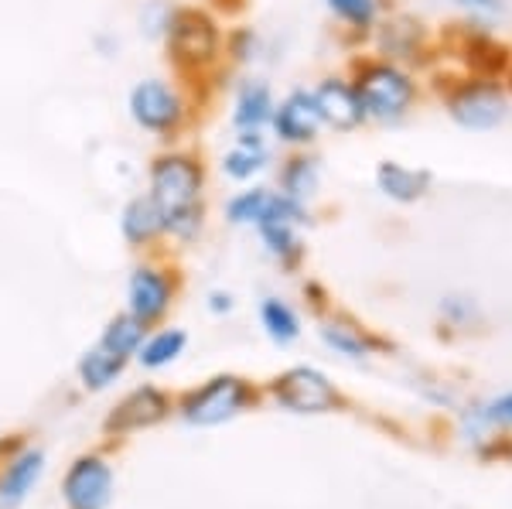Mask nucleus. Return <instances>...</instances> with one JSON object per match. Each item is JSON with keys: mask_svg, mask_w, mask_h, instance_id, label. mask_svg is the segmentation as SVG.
<instances>
[{"mask_svg": "<svg viewBox=\"0 0 512 509\" xmlns=\"http://www.w3.org/2000/svg\"><path fill=\"white\" fill-rule=\"evenodd\" d=\"M161 41L168 65L181 79H202L205 72H212L222 62V41H226V35H222L219 21L205 7L175 4Z\"/></svg>", "mask_w": 512, "mask_h": 509, "instance_id": "f257e3e1", "label": "nucleus"}, {"mask_svg": "<svg viewBox=\"0 0 512 509\" xmlns=\"http://www.w3.org/2000/svg\"><path fill=\"white\" fill-rule=\"evenodd\" d=\"M352 89H355V96H359L366 120H379V123L403 120L417 100L414 76L390 59L359 62V69H355V76H352Z\"/></svg>", "mask_w": 512, "mask_h": 509, "instance_id": "f03ea898", "label": "nucleus"}, {"mask_svg": "<svg viewBox=\"0 0 512 509\" xmlns=\"http://www.w3.org/2000/svg\"><path fill=\"white\" fill-rule=\"evenodd\" d=\"M205 182H209L205 161L185 147H168V151L154 154L151 168H147V195L161 205L164 216L202 205Z\"/></svg>", "mask_w": 512, "mask_h": 509, "instance_id": "7ed1b4c3", "label": "nucleus"}, {"mask_svg": "<svg viewBox=\"0 0 512 509\" xmlns=\"http://www.w3.org/2000/svg\"><path fill=\"white\" fill-rule=\"evenodd\" d=\"M127 110L130 120L158 141H175L192 120V106H188V96L181 93V86L161 76L140 79L127 96Z\"/></svg>", "mask_w": 512, "mask_h": 509, "instance_id": "20e7f679", "label": "nucleus"}, {"mask_svg": "<svg viewBox=\"0 0 512 509\" xmlns=\"http://www.w3.org/2000/svg\"><path fill=\"white\" fill-rule=\"evenodd\" d=\"M448 113L465 130H492L509 117V100L495 82H461L448 96Z\"/></svg>", "mask_w": 512, "mask_h": 509, "instance_id": "39448f33", "label": "nucleus"}, {"mask_svg": "<svg viewBox=\"0 0 512 509\" xmlns=\"http://www.w3.org/2000/svg\"><path fill=\"white\" fill-rule=\"evenodd\" d=\"M325 130L321 110L315 103L311 89H291L280 103H274V117H270V134L287 147H308Z\"/></svg>", "mask_w": 512, "mask_h": 509, "instance_id": "423d86ee", "label": "nucleus"}, {"mask_svg": "<svg viewBox=\"0 0 512 509\" xmlns=\"http://www.w3.org/2000/svg\"><path fill=\"white\" fill-rule=\"evenodd\" d=\"M274 397L294 414H325V410L338 407V393L318 369L297 366L287 369L284 376L274 383Z\"/></svg>", "mask_w": 512, "mask_h": 509, "instance_id": "0eeeda50", "label": "nucleus"}, {"mask_svg": "<svg viewBox=\"0 0 512 509\" xmlns=\"http://www.w3.org/2000/svg\"><path fill=\"white\" fill-rule=\"evenodd\" d=\"M171 298H175V277H171V270L154 267V264L134 267V274H130V281H127L130 315L140 318L144 325H151L168 315Z\"/></svg>", "mask_w": 512, "mask_h": 509, "instance_id": "6e6552de", "label": "nucleus"}, {"mask_svg": "<svg viewBox=\"0 0 512 509\" xmlns=\"http://www.w3.org/2000/svg\"><path fill=\"white\" fill-rule=\"evenodd\" d=\"M246 397H250V390L239 376H216L185 400V417L192 424H222L226 417L243 410Z\"/></svg>", "mask_w": 512, "mask_h": 509, "instance_id": "1a4fd4ad", "label": "nucleus"}, {"mask_svg": "<svg viewBox=\"0 0 512 509\" xmlns=\"http://www.w3.org/2000/svg\"><path fill=\"white\" fill-rule=\"evenodd\" d=\"M311 93H315V103L321 110L325 127L338 130V134H349V130H359L362 123H366V113H362V103H359V96H355L349 79L328 76V79H321Z\"/></svg>", "mask_w": 512, "mask_h": 509, "instance_id": "9d476101", "label": "nucleus"}, {"mask_svg": "<svg viewBox=\"0 0 512 509\" xmlns=\"http://www.w3.org/2000/svg\"><path fill=\"white\" fill-rule=\"evenodd\" d=\"M113 475L99 458H82L72 465L69 479H65V503L69 509H103L110 503Z\"/></svg>", "mask_w": 512, "mask_h": 509, "instance_id": "9b49d317", "label": "nucleus"}, {"mask_svg": "<svg viewBox=\"0 0 512 509\" xmlns=\"http://www.w3.org/2000/svg\"><path fill=\"white\" fill-rule=\"evenodd\" d=\"M270 164V144L263 137V130H236V141L222 154V175L229 182H253L267 171Z\"/></svg>", "mask_w": 512, "mask_h": 509, "instance_id": "f8f14e48", "label": "nucleus"}, {"mask_svg": "<svg viewBox=\"0 0 512 509\" xmlns=\"http://www.w3.org/2000/svg\"><path fill=\"white\" fill-rule=\"evenodd\" d=\"M120 236L134 246V250H147V246L164 240V212L147 192L134 195V199L120 209Z\"/></svg>", "mask_w": 512, "mask_h": 509, "instance_id": "ddd939ff", "label": "nucleus"}, {"mask_svg": "<svg viewBox=\"0 0 512 509\" xmlns=\"http://www.w3.org/2000/svg\"><path fill=\"white\" fill-rule=\"evenodd\" d=\"M434 185V175L424 168H410V164H400V161H383L376 168V188L393 202H417L431 192Z\"/></svg>", "mask_w": 512, "mask_h": 509, "instance_id": "4468645a", "label": "nucleus"}, {"mask_svg": "<svg viewBox=\"0 0 512 509\" xmlns=\"http://www.w3.org/2000/svg\"><path fill=\"white\" fill-rule=\"evenodd\" d=\"M274 89L263 79H246L233 96V127L236 130H267L274 117Z\"/></svg>", "mask_w": 512, "mask_h": 509, "instance_id": "2eb2a0df", "label": "nucleus"}, {"mask_svg": "<svg viewBox=\"0 0 512 509\" xmlns=\"http://www.w3.org/2000/svg\"><path fill=\"white\" fill-rule=\"evenodd\" d=\"M321 188V164L311 154H291L280 164L277 175V192H284L287 199L308 205V199H315V192Z\"/></svg>", "mask_w": 512, "mask_h": 509, "instance_id": "dca6fc26", "label": "nucleus"}, {"mask_svg": "<svg viewBox=\"0 0 512 509\" xmlns=\"http://www.w3.org/2000/svg\"><path fill=\"white\" fill-rule=\"evenodd\" d=\"M164 410H168V400L161 397L154 387H140L130 393L127 400L117 407V414L110 417V428L113 431H137V428H147V424L161 421Z\"/></svg>", "mask_w": 512, "mask_h": 509, "instance_id": "f3484780", "label": "nucleus"}, {"mask_svg": "<svg viewBox=\"0 0 512 509\" xmlns=\"http://www.w3.org/2000/svg\"><path fill=\"white\" fill-rule=\"evenodd\" d=\"M123 366H127V356H120V352H113L106 346H96V349H89L86 356H82L79 376H82V383H86L89 390H106L123 373Z\"/></svg>", "mask_w": 512, "mask_h": 509, "instance_id": "a211bd4d", "label": "nucleus"}, {"mask_svg": "<svg viewBox=\"0 0 512 509\" xmlns=\"http://www.w3.org/2000/svg\"><path fill=\"white\" fill-rule=\"evenodd\" d=\"M41 475V455L38 451H28L24 458L11 465V472L4 475V482H0V509H14L21 503L24 496H28V489L38 482Z\"/></svg>", "mask_w": 512, "mask_h": 509, "instance_id": "6ab92c4d", "label": "nucleus"}, {"mask_svg": "<svg viewBox=\"0 0 512 509\" xmlns=\"http://www.w3.org/2000/svg\"><path fill=\"white\" fill-rule=\"evenodd\" d=\"M185 332L181 328H161V332L154 335H144V342H140V349L134 356L140 359V366L147 369H161L168 363H175L181 356V349H185Z\"/></svg>", "mask_w": 512, "mask_h": 509, "instance_id": "aec40b11", "label": "nucleus"}, {"mask_svg": "<svg viewBox=\"0 0 512 509\" xmlns=\"http://www.w3.org/2000/svg\"><path fill=\"white\" fill-rule=\"evenodd\" d=\"M270 195H274V188H263V185H253V188H243V192L229 195L226 219L233 226H250V229H256V226L263 223V216H267Z\"/></svg>", "mask_w": 512, "mask_h": 509, "instance_id": "412c9836", "label": "nucleus"}, {"mask_svg": "<svg viewBox=\"0 0 512 509\" xmlns=\"http://www.w3.org/2000/svg\"><path fill=\"white\" fill-rule=\"evenodd\" d=\"M260 233L263 246H267V253L280 264H294L297 257L304 253V243H301V226L294 223H267L256 229Z\"/></svg>", "mask_w": 512, "mask_h": 509, "instance_id": "4be33fe9", "label": "nucleus"}, {"mask_svg": "<svg viewBox=\"0 0 512 509\" xmlns=\"http://www.w3.org/2000/svg\"><path fill=\"white\" fill-rule=\"evenodd\" d=\"M144 335H147V325L127 311V315H117L110 325H106V332H103V339H99V346H106V349H113V352H120V356L130 359L140 349Z\"/></svg>", "mask_w": 512, "mask_h": 509, "instance_id": "5701e85b", "label": "nucleus"}, {"mask_svg": "<svg viewBox=\"0 0 512 509\" xmlns=\"http://www.w3.org/2000/svg\"><path fill=\"white\" fill-rule=\"evenodd\" d=\"M260 322L267 328V335L277 342V346H291V342L301 335V322H297L294 308L284 305V301L277 298H267L260 308Z\"/></svg>", "mask_w": 512, "mask_h": 509, "instance_id": "b1692460", "label": "nucleus"}, {"mask_svg": "<svg viewBox=\"0 0 512 509\" xmlns=\"http://www.w3.org/2000/svg\"><path fill=\"white\" fill-rule=\"evenodd\" d=\"M383 52L386 59L396 62V59H414L417 55V41H420V24L407 21V18H396V21H386L383 24Z\"/></svg>", "mask_w": 512, "mask_h": 509, "instance_id": "393cba45", "label": "nucleus"}, {"mask_svg": "<svg viewBox=\"0 0 512 509\" xmlns=\"http://www.w3.org/2000/svg\"><path fill=\"white\" fill-rule=\"evenodd\" d=\"M325 4L338 21L349 24V28H355V31H373L376 21H379L376 0H325Z\"/></svg>", "mask_w": 512, "mask_h": 509, "instance_id": "a878e982", "label": "nucleus"}, {"mask_svg": "<svg viewBox=\"0 0 512 509\" xmlns=\"http://www.w3.org/2000/svg\"><path fill=\"white\" fill-rule=\"evenodd\" d=\"M202 229H205V202L164 216V236L175 243H195L202 236Z\"/></svg>", "mask_w": 512, "mask_h": 509, "instance_id": "bb28decb", "label": "nucleus"}, {"mask_svg": "<svg viewBox=\"0 0 512 509\" xmlns=\"http://www.w3.org/2000/svg\"><path fill=\"white\" fill-rule=\"evenodd\" d=\"M321 339H325L335 352L352 356V359H359V356H366V352H369L366 335H362L359 328L345 325V322H328L325 328H321Z\"/></svg>", "mask_w": 512, "mask_h": 509, "instance_id": "cd10ccee", "label": "nucleus"}, {"mask_svg": "<svg viewBox=\"0 0 512 509\" xmlns=\"http://www.w3.org/2000/svg\"><path fill=\"white\" fill-rule=\"evenodd\" d=\"M171 11H175V4H168V0H144V7H140V31L151 38H161L171 21Z\"/></svg>", "mask_w": 512, "mask_h": 509, "instance_id": "c85d7f7f", "label": "nucleus"}, {"mask_svg": "<svg viewBox=\"0 0 512 509\" xmlns=\"http://www.w3.org/2000/svg\"><path fill=\"white\" fill-rule=\"evenodd\" d=\"M222 52H226L229 62H236V65L250 62V59H256V35H253L250 28L229 31L226 41H222Z\"/></svg>", "mask_w": 512, "mask_h": 509, "instance_id": "c756f323", "label": "nucleus"}, {"mask_svg": "<svg viewBox=\"0 0 512 509\" xmlns=\"http://www.w3.org/2000/svg\"><path fill=\"white\" fill-rule=\"evenodd\" d=\"M489 417H492V421L512 424V393H506V397L495 400V404L489 407Z\"/></svg>", "mask_w": 512, "mask_h": 509, "instance_id": "7c9ffc66", "label": "nucleus"}, {"mask_svg": "<svg viewBox=\"0 0 512 509\" xmlns=\"http://www.w3.org/2000/svg\"><path fill=\"white\" fill-rule=\"evenodd\" d=\"M209 308L216 311V315H222V311L233 308V298H229V294H222V291H216V294H209Z\"/></svg>", "mask_w": 512, "mask_h": 509, "instance_id": "2f4dec72", "label": "nucleus"}, {"mask_svg": "<svg viewBox=\"0 0 512 509\" xmlns=\"http://www.w3.org/2000/svg\"><path fill=\"white\" fill-rule=\"evenodd\" d=\"M465 7H475V11H499V0H461Z\"/></svg>", "mask_w": 512, "mask_h": 509, "instance_id": "473e14b6", "label": "nucleus"}]
</instances>
